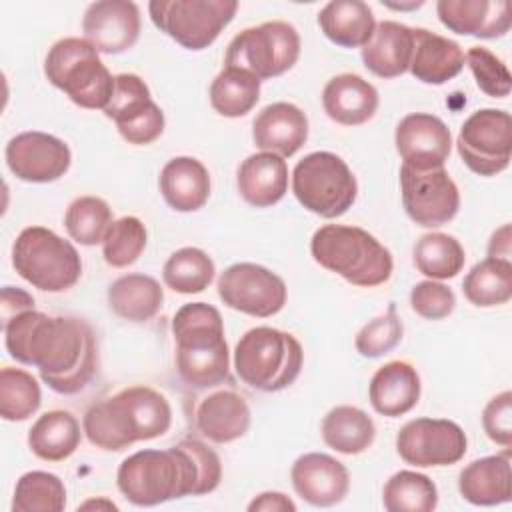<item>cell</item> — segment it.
I'll return each mask as SVG.
<instances>
[{"label": "cell", "instance_id": "18", "mask_svg": "<svg viewBox=\"0 0 512 512\" xmlns=\"http://www.w3.org/2000/svg\"><path fill=\"white\" fill-rule=\"evenodd\" d=\"M394 144L402 164L414 170L444 168L452 152V134L438 116L412 112L398 122Z\"/></svg>", "mask_w": 512, "mask_h": 512}, {"label": "cell", "instance_id": "39", "mask_svg": "<svg viewBox=\"0 0 512 512\" xmlns=\"http://www.w3.org/2000/svg\"><path fill=\"white\" fill-rule=\"evenodd\" d=\"M382 504L388 512H432L438 506V488L426 474L400 470L386 480Z\"/></svg>", "mask_w": 512, "mask_h": 512}, {"label": "cell", "instance_id": "26", "mask_svg": "<svg viewBox=\"0 0 512 512\" xmlns=\"http://www.w3.org/2000/svg\"><path fill=\"white\" fill-rule=\"evenodd\" d=\"M380 104L374 84L358 74H338L322 90V108L330 120L342 126H360L374 118Z\"/></svg>", "mask_w": 512, "mask_h": 512}, {"label": "cell", "instance_id": "49", "mask_svg": "<svg viewBox=\"0 0 512 512\" xmlns=\"http://www.w3.org/2000/svg\"><path fill=\"white\" fill-rule=\"evenodd\" d=\"M2 322H6L8 318L24 312V310H32L34 308V298L32 294H28L22 288L16 286H4L2 288Z\"/></svg>", "mask_w": 512, "mask_h": 512}, {"label": "cell", "instance_id": "16", "mask_svg": "<svg viewBox=\"0 0 512 512\" xmlns=\"http://www.w3.org/2000/svg\"><path fill=\"white\" fill-rule=\"evenodd\" d=\"M464 430L446 418H414L396 434L398 456L416 468L452 466L466 454Z\"/></svg>", "mask_w": 512, "mask_h": 512}, {"label": "cell", "instance_id": "43", "mask_svg": "<svg viewBox=\"0 0 512 512\" xmlns=\"http://www.w3.org/2000/svg\"><path fill=\"white\" fill-rule=\"evenodd\" d=\"M148 240L146 226L136 216L116 218L104 234L102 256L112 268L132 266L144 252Z\"/></svg>", "mask_w": 512, "mask_h": 512}, {"label": "cell", "instance_id": "4", "mask_svg": "<svg viewBox=\"0 0 512 512\" xmlns=\"http://www.w3.org/2000/svg\"><path fill=\"white\" fill-rule=\"evenodd\" d=\"M116 486L130 504L144 508L196 496L198 464L182 442L166 450H138L120 462Z\"/></svg>", "mask_w": 512, "mask_h": 512}, {"label": "cell", "instance_id": "42", "mask_svg": "<svg viewBox=\"0 0 512 512\" xmlns=\"http://www.w3.org/2000/svg\"><path fill=\"white\" fill-rule=\"evenodd\" d=\"M112 222V208L98 196H80L72 200L64 214L68 236L82 246L102 244L104 234Z\"/></svg>", "mask_w": 512, "mask_h": 512}, {"label": "cell", "instance_id": "35", "mask_svg": "<svg viewBox=\"0 0 512 512\" xmlns=\"http://www.w3.org/2000/svg\"><path fill=\"white\" fill-rule=\"evenodd\" d=\"M260 78L238 66H224L210 84V104L224 118L246 116L260 100Z\"/></svg>", "mask_w": 512, "mask_h": 512}, {"label": "cell", "instance_id": "17", "mask_svg": "<svg viewBox=\"0 0 512 512\" xmlns=\"http://www.w3.org/2000/svg\"><path fill=\"white\" fill-rule=\"evenodd\" d=\"M8 170L22 182L48 184L60 180L72 164L70 146L40 130H28L12 136L4 150Z\"/></svg>", "mask_w": 512, "mask_h": 512}, {"label": "cell", "instance_id": "9", "mask_svg": "<svg viewBox=\"0 0 512 512\" xmlns=\"http://www.w3.org/2000/svg\"><path fill=\"white\" fill-rule=\"evenodd\" d=\"M292 192L302 208L332 220L352 208L358 196V182L338 154L318 150L306 154L294 166Z\"/></svg>", "mask_w": 512, "mask_h": 512}, {"label": "cell", "instance_id": "46", "mask_svg": "<svg viewBox=\"0 0 512 512\" xmlns=\"http://www.w3.org/2000/svg\"><path fill=\"white\" fill-rule=\"evenodd\" d=\"M410 308L424 320H444L454 312L456 296L438 280H422L410 290Z\"/></svg>", "mask_w": 512, "mask_h": 512}, {"label": "cell", "instance_id": "34", "mask_svg": "<svg viewBox=\"0 0 512 512\" xmlns=\"http://www.w3.org/2000/svg\"><path fill=\"white\" fill-rule=\"evenodd\" d=\"M322 440L328 448L352 456L368 450L376 438L374 420L356 406L342 404L332 408L320 424Z\"/></svg>", "mask_w": 512, "mask_h": 512}, {"label": "cell", "instance_id": "11", "mask_svg": "<svg viewBox=\"0 0 512 512\" xmlns=\"http://www.w3.org/2000/svg\"><path fill=\"white\" fill-rule=\"evenodd\" d=\"M236 0H152L154 26L186 50H204L236 16Z\"/></svg>", "mask_w": 512, "mask_h": 512}, {"label": "cell", "instance_id": "2", "mask_svg": "<svg viewBox=\"0 0 512 512\" xmlns=\"http://www.w3.org/2000/svg\"><path fill=\"white\" fill-rule=\"evenodd\" d=\"M170 426V402L150 386L122 388L114 396L92 404L82 418V430L88 442L108 452L160 438Z\"/></svg>", "mask_w": 512, "mask_h": 512}, {"label": "cell", "instance_id": "28", "mask_svg": "<svg viewBox=\"0 0 512 512\" xmlns=\"http://www.w3.org/2000/svg\"><path fill=\"white\" fill-rule=\"evenodd\" d=\"M242 200L254 208H270L288 192V164L272 152L250 154L236 172Z\"/></svg>", "mask_w": 512, "mask_h": 512}, {"label": "cell", "instance_id": "30", "mask_svg": "<svg viewBox=\"0 0 512 512\" xmlns=\"http://www.w3.org/2000/svg\"><path fill=\"white\" fill-rule=\"evenodd\" d=\"M414 48L412 28L394 20L376 24L372 38L360 48L364 66L378 78L390 80L408 72Z\"/></svg>", "mask_w": 512, "mask_h": 512}, {"label": "cell", "instance_id": "38", "mask_svg": "<svg viewBox=\"0 0 512 512\" xmlns=\"http://www.w3.org/2000/svg\"><path fill=\"white\" fill-rule=\"evenodd\" d=\"M214 260L196 246L178 248L162 266L164 284L178 294L204 292L214 280Z\"/></svg>", "mask_w": 512, "mask_h": 512}, {"label": "cell", "instance_id": "37", "mask_svg": "<svg viewBox=\"0 0 512 512\" xmlns=\"http://www.w3.org/2000/svg\"><path fill=\"white\" fill-rule=\"evenodd\" d=\"M464 262V246L444 232L424 234L414 246V266L428 280H450L462 272Z\"/></svg>", "mask_w": 512, "mask_h": 512}, {"label": "cell", "instance_id": "31", "mask_svg": "<svg viewBox=\"0 0 512 512\" xmlns=\"http://www.w3.org/2000/svg\"><path fill=\"white\" fill-rule=\"evenodd\" d=\"M322 34L340 48H362L374 34L372 8L362 0H332L318 12Z\"/></svg>", "mask_w": 512, "mask_h": 512}, {"label": "cell", "instance_id": "10", "mask_svg": "<svg viewBox=\"0 0 512 512\" xmlns=\"http://www.w3.org/2000/svg\"><path fill=\"white\" fill-rule=\"evenodd\" d=\"M300 34L284 20H270L238 32L226 50L224 66H238L260 80L286 74L300 58Z\"/></svg>", "mask_w": 512, "mask_h": 512}, {"label": "cell", "instance_id": "6", "mask_svg": "<svg viewBox=\"0 0 512 512\" xmlns=\"http://www.w3.org/2000/svg\"><path fill=\"white\" fill-rule=\"evenodd\" d=\"M236 376L260 392H280L296 382L304 362L298 338L272 326H256L240 336L234 348Z\"/></svg>", "mask_w": 512, "mask_h": 512}, {"label": "cell", "instance_id": "24", "mask_svg": "<svg viewBox=\"0 0 512 512\" xmlns=\"http://www.w3.org/2000/svg\"><path fill=\"white\" fill-rule=\"evenodd\" d=\"M422 384L418 370L406 360H390L380 366L368 384L372 408L386 418L408 414L420 400Z\"/></svg>", "mask_w": 512, "mask_h": 512}, {"label": "cell", "instance_id": "5", "mask_svg": "<svg viewBox=\"0 0 512 512\" xmlns=\"http://www.w3.org/2000/svg\"><path fill=\"white\" fill-rule=\"evenodd\" d=\"M310 254L316 264L360 288H376L388 282L394 270L390 250L358 226H320L312 234Z\"/></svg>", "mask_w": 512, "mask_h": 512}, {"label": "cell", "instance_id": "36", "mask_svg": "<svg viewBox=\"0 0 512 512\" xmlns=\"http://www.w3.org/2000/svg\"><path fill=\"white\" fill-rule=\"evenodd\" d=\"M462 292L478 308L502 306L512 298V264L502 258H484L464 276Z\"/></svg>", "mask_w": 512, "mask_h": 512}, {"label": "cell", "instance_id": "19", "mask_svg": "<svg viewBox=\"0 0 512 512\" xmlns=\"http://www.w3.org/2000/svg\"><path fill=\"white\" fill-rule=\"evenodd\" d=\"M84 38L100 54H122L140 36V10L130 0L92 2L82 18Z\"/></svg>", "mask_w": 512, "mask_h": 512}, {"label": "cell", "instance_id": "32", "mask_svg": "<svg viewBox=\"0 0 512 512\" xmlns=\"http://www.w3.org/2000/svg\"><path fill=\"white\" fill-rule=\"evenodd\" d=\"M108 306L110 310L128 322H148L152 320L164 302V290L160 282L148 274L132 272L116 278L108 286Z\"/></svg>", "mask_w": 512, "mask_h": 512}, {"label": "cell", "instance_id": "53", "mask_svg": "<svg viewBox=\"0 0 512 512\" xmlns=\"http://www.w3.org/2000/svg\"><path fill=\"white\" fill-rule=\"evenodd\" d=\"M424 2H410V4H388L386 2V6L388 8H394V10H408V8H420Z\"/></svg>", "mask_w": 512, "mask_h": 512}, {"label": "cell", "instance_id": "7", "mask_svg": "<svg viewBox=\"0 0 512 512\" xmlns=\"http://www.w3.org/2000/svg\"><path fill=\"white\" fill-rule=\"evenodd\" d=\"M44 74L52 86L86 110H104L114 92V76L86 38L56 40L46 54Z\"/></svg>", "mask_w": 512, "mask_h": 512}, {"label": "cell", "instance_id": "22", "mask_svg": "<svg viewBox=\"0 0 512 512\" xmlns=\"http://www.w3.org/2000/svg\"><path fill=\"white\" fill-rule=\"evenodd\" d=\"M436 14L450 32L486 40L502 38L512 24L510 4L504 0H438Z\"/></svg>", "mask_w": 512, "mask_h": 512}, {"label": "cell", "instance_id": "50", "mask_svg": "<svg viewBox=\"0 0 512 512\" xmlns=\"http://www.w3.org/2000/svg\"><path fill=\"white\" fill-rule=\"evenodd\" d=\"M248 512H296V504L282 492H260L248 504Z\"/></svg>", "mask_w": 512, "mask_h": 512}, {"label": "cell", "instance_id": "51", "mask_svg": "<svg viewBox=\"0 0 512 512\" xmlns=\"http://www.w3.org/2000/svg\"><path fill=\"white\" fill-rule=\"evenodd\" d=\"M512 250V238H510V224H502L488 242V258H502L510 260Z\"/></svg>", "mask_w": 512, "mask_h": 512}, {"label": "cell", "instance_id": "8", "mask_svg": "<svg viewBox=\"0 0 512 512\" xmlns=\"http://www.w3.org/2000/svg\"><path fill=\"white\" fill-rule=\"evenodd\" d=\"M12 266L42 292L70 290L82 276V260L74 244L44 226H28L16 236Z\"/></svg>", "mask_w": 512, "mask_h": 512}, {"label": "cell", "instance_id": "15", "mask_svg": "<svg viewBox=\"0 0 512 512\" xmlns=\"http://www.w3.org/2000/svg\"><path fill=\"white\" fill-rule=\"evenodd\" d=\"M400 194L408 218L424 228L448 224L460 208V190L446 168L414 170L402 164Z\"/></svg>", "mask_w": 512, "mask_h": 512}, {"label": "cell", "instance_id": "3", "mask_svg": "<svg viewBox=\"0 0 512 512\" xmlns=\"http://www.w3.org/2000/svg\"><path fill=\"white\" fill-rule=\"evenodd\" d=\"M172 334L176 372L184 384L206 390L228 378L230 350L218 308L206 302L180 306L172 318Z\"/></svg>", "mask_w": 512, "mask_h": 512}, {"label": "cell", "instance_id": "13", "mask_svg": "<svg viewBox=\"0 0 512 512\" xmlns=\"http://www.w3.org/2000/svg\"><path fill=\"white\" fill-rule=\"evenodd\" d=\"M220 300L242 314L270 318L278 314L288 298L286 282L272 270L254 262H236L218 278Z\"/></svg>", "mask_w": 512, "mask_h": 512}, {"label": "cell", "instance_id": "21", "mask_svg": "<svg viewBox=\"0 0 512 512\" xmlns=\"http://www.w3.org/2000/svg\"><path fill=\"white\" fill-rule=\"evenodd\" d=\"M252 140L262 152L290 158L308 140V116L292 102L268 104L252 122Z\"/></svg>", "mask_w": 512, "mask_h": 512}, {"label": "cell", "instance_id": "45", "mask_svg": "<svg viewBox=\"0 0 512 512\" xmlns=\"http://www.w3.org/2000/svg\"><path fill=\"white\" fill-rule=\"evenodd\" d=\"M476 86L490 98H506L512 90V76L504 60L484 46H472L464 54Z\"/></svg>", "mask_w": 512, "mask_h": 512}, {"label": "cell", "instance_id": "14", "mask_svg": "<svg viewBox=\"0 0 512 512\" xmlns=\"http://www.w3.org/2000/svg\"><path fill=\"white\" fill-rule=\"evenodd\" d=\"M102 112L116 124L120 136L134 146L152 144L166 126L164 112L152 100L148 84L132 72L114 76V92Z\"/></svg>", "mask_w": 512, "mask_h": 512}, {"label": "cell", "instance_id": "12", "mask_svg": "<svg viewBox=\"0 0 512 512\" xmlns=\"http://www.w3.org/2000/svg\"><path fill=\"white\" fill-rule=\"evenodd\" d=\"M456 150L478 176H496L510 166L512 118L504 110L480 108L460 126Z\"/></svg>", "mask_w": 512, "mask_h": 512}, {"label": "cell", "instance_id": "25", "mask_svg": "<svg viewBox=\"0 0 512 512\" xmlns=\"http://www.w3.org/2000/svg\"><path fill=\"white\" fill-rule=\"evenodd\" d=\"M512 454L506 448L500 454L484 456L466 464L458 474L460 496L474 506H498L512 498Z\"/></svg>", "mask_w": 512, "mask_h": 512}, {"label": "cell", "instance_id": "44", "mask_svg": "<svg viewBox=\"0 0 512 512\" xmlns=\"http://www.w3.org/2000/svg\"><path fill=\"white\" fill-rule=\"evenodd\" d=\"M402 334L404 326L398 316L396 304H390L384 314L372 318L358 330L354 338V348L364 358H380L402 342Z\"/></svg>", "mask_w": 512, "mask_h": 512}, {"label": "cell", "instance_id": "40", "mask_svg": "<svg viewBox=\"0 0 512 512\" xmlns=\"http://www.w3.org/2000/svg\"><path fill=\"white\" fill-rule=\"evenodd\" d=\"M66 508V486L60 476L44 470H30L16 480L14 512H62Z\"/></svg>", "mask_w": 512, "mask_h": 512}, {"label": "cell", "instance_id": "1", "mask_svg": "<svg viewBox=\"0 0 512 512\" xmlns=\"http://www.w3.org/2000/svg\"><path fill=\"white\" fill-rule=\"evenodd\" d=\"M4 324V346L16 362L38 368L50 390L72 396L98 372V342L92 326L74 316L24 310Z\"/></svg>", "mask_w": 512, "mask_h": 512}, {"label": "cell", "instance_id": "27", "mask_svg": "<svg viewBox=\"0 0 512 512\" xmlns=\"http://www.w3.org/2000/svg\"><path fill=\"white\" fill-rule=\"evenodd\" d=\"M414 48L408 72L432 86H440L456 78L464 68V50L458 42L430 32L426 28H412Z\"/></svg>", "mask_w": 512, "mask_h": 512}, {"label": "cell", "instance_id": "41", "mask_svg": "<svg viewBox=\"0 0 512 512\" xmlns=\"http://www.w3.org/2000/svg\"><path fill=\"white\" fill-rule=\"evenodd\" d=\"M42 390L38 380L22 370L4 366L0 370V416L6 422H24L38 412Z\"/></svg>", "mask_w": 512, "mask_h": 512}, {"label": "cell", "instance_id": "48", "mask_svg": "<svg viewBox=\"0 0 512 512\" xmlns=\"http://www.w3.org/2000/svg\"><path fill=\"white\" fill-rule=\"evenodd\" d=\"M180 442L192 452V456L198 464L196 496L214 492L222 480V462H220L218 454L208 444H204L196 438H182Z\"/></svg>", "mask_w": 512, "mask_h": 512}, {"label": "cell", "instance_id": "33", "mask_svg": "<svg viewBox=\"0 0 512 512\" xmlns=\"http://www.w3.org/2000/svg\"><path fill=\"white\" fill-rule=\"evenodd\" d=\"M82 432L72 412L48 410L28 430V448L44 462H62L76 452Z\"/></svg>", "mask_w": 512, "mask_h": 512}, {"label": "cell", "instance_id": "23", "mask_svg": "<svg viewBox=\"0 0 512 512\" xmlns=\"http://www.w3.org/2000/svg\"><path fill=\"white\" fill-rule=\"evenodd\" d=\"M250 406L242 394L230 388L204 396L194 410L196 430L214 444H228L242 438L250 428Z\"/></svg>", "mask_w": 512, "mask_h": 512}, {"label": "cell", "instance_id": "47", "mask_svg": "<svg viewBox=\"0 0 512 512\" xmlns=\"http://www.w3.org/2000/svg\"><path fill=\"white\" fill-rule=\"evenodd\" d=\"M482 428L486 436L504 448L512 446V392L504 390L488 400L482 410Z\"/></svg>", "mask_w": 512, "mask_h": 512}, {"label": "cell", "instance_id": "29", "mask_svg": "<svg viewBox=\"0 0 512 512\" xmlns=\"http://www.w3.org/2000/svg\"><path fill=\"white\" fill-rule=\"evenodd\" d=\"M164 202L176 212H196L210 196V174L194 156L170 158L158 178Z\"/></svg>", "mask_w": 512, "mask_h": 512}, {"label": "cell", "instance_id": "20", "mask_svg": "<svg viewBox=\"0 0 512 512\" xmlns=\"http://www.w3.org/2000/svg\"><path fill=\"white\" fill-rule=\"evenodd\" d=\"M294 492L316 508L340 504L350 490L348 468L330 454L308 452L294 460L290 468Z\"/></svg>", "mask_w": 512, "mask_h": 512}, {"label": "cell", "instance_id": "52", "mask_svg": "<svg viewBox=\"0 0 512 512\" xmlns=\"http://www.w3.org/2000/svg\"><path fill=\"white\" fill-rule=\"evenodd\" d=\"M118 510V506L114 504V502H110V500H106V498H98V500H86L84 504H80L78 506V510Z\"/></svg>", "mask_w": 512, "mask_h": 512}]
</instances>
